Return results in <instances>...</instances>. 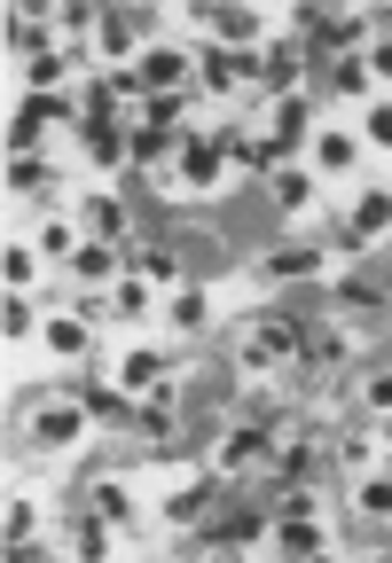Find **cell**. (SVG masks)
Instances as JSON below:
<instances>
[{"label": "cell", "mask_w": 392, "mask_h": 563, "mask_svg": "<svg viewBox=\"0 0 392 563\" xmlns=\"http://www.w3.org/2000/svg\"><path fill=\"white\" fill-rule=\"evenodd\" d=\"M95 509H102L110 525H126V517H134V501H126V485H118V477H102V485H95Z\"/></svg>", "instance_id": "d6986e66"}, {"label": "cell", "mask_w": 392, "mask_h": 563, "mask_svg": "<svg viewBox=\"0 0 392 563\" xmlns=\"http://www.w3.org/2000/svg\"><path fill=\"white\" fill-rule=\"evenodd\" d=\"M173 321H181V329H205V298L181 290V298H173Z\"/></svg>", "instance_id": "f1b7e54d"}, {"label": "cell", "mask_w": 392, "mask_h": 563, "mask_svg": "<svg viewBox=\"0 0 392 563\" xmlns=\"http://www.w3.org/2000/svg\"><path fill=\"white\" fill-rule=\"evenodd\" d=\"M268 454H275V422H236L220 446V470H259Z\"/></svg>", "instance_id": "277c9868"}, {"label": "cell", "mask_w": 392, "mask_h": 563, "mask_svg": "<svg viewBox=\"0 0 392 563\" xmlns=\"http://www.w3.org/2000/svg\"><path fill=\"white\" fill-rule=\"evenodd\" d=\"M40 251H55V258H72V251H79V235H72V228H63V220H47V235H40Z\"/></svg>", "instance_id": "83f0119b"}, {"label": "cell", "mask_w": 392, "mask_h": 563, "mask_svg": "<svg viewBox=\"0 0 392 563\" xmlns=\"http://www.w3.org/2000/svg\"><path fill=\"white\" fill-rule=\"evenodd\" d=\"M384 228H392V188H369V196L353 203V228H338V251H346V258H361Z\"/></svg>", "instance_id": "7a4b0ae2"}, {"label": "cell", "mask_w": 392, "mask_h": 563, "mask_svg": "<svg viewBox=\"0 0 392 563\" xmlns=\"http://www.w3.org/2000/svg\"><path fill=\"white\" fill-rule=\"evenodd\" d=\"M87 220H95V243H110V235L126 228V211H118L110 196H87Z\"/></svg>", "instance_id": "ffe728a7"}, {"label": "cell", "mask_w": 392, "mask_h": 563, "mask_svg": "<svg viewBox=\"0 0 392 563\" xmlns=\"http://www.w3.org/2000/svg\"><path fill=\"white\" fill-rule=\"evenodd\" d=\"M306 563H338V555H306Z\"/></svg>", "instance_id": "e575fe53"}, {"label": "cell", "mask_w": 392, "mask_h": 563, "mask_svg": "<svg viewBox=\"0 0 392 563\" xmlns=\"http://www.w3.org/2000/svg\"><path fill=\"white\" fill-rule=\"evenodd\" d=\"M275 548L283 555H322V525L314 517H275Z\"/></svg>", "instance_id": "30bf717a"}, {"label": "cell", "mask_w": 392, "mask_h": 563, "mask_svg": "<svg viewBox=\"0 0 392 563\" xmlns=\"http://www.w3.org/2000/svg\"><path fill=\"white\" fill-rule=\"evenodd\" d=\"M79 431H87V407H79L72 391H63L55 407H40V415H32V446H72Z\"/></svg>", "instance_id": "3957f363"}, {"label": "cell", "mask_w": 392, "mask_h": 563, "mask_svg": "<svg viewBox=\"0 0 392 563\" xmlns=\"http://www.w3.org/2000/svg\"><path fill=\"white\" fill-rule=\"evenodd\" d=\"M314 266H322V251H314V243H283V251L268 258V274H283V282H298V274H314Z\"/></svg>", "instance_id": "4fadbf2b"}, {"label": "cell", "mask_w": 392, "mask_h": 563, "mask_svg": "<svg viewBox=\"0 0 392 563\" xmlns=\"http://www.w3.org/2000/svg\"><path fill=\"white\" fill-rule=\"evenodd\" d=\"M220 165H228V150H220L213 133H181V180H188V188H213Z\"/></svg>", "instance_id": "5b68a950"}, {"label": "cell", "mask_w": 392, "mask_h": 563, "mask_svg": "<svg viewBox=\"0 0 392 563\" xmlns=\"http://www.w3.org/2000/svg\"><path fill=\"white\" fill-rule=\"evenodd\" d=\"M63 70H72L63 55H32V70H24V79H32L40 95H55V87H63Z\"/></svg>", "instance_id": "7402d4cb"}, {"label": "cell", "mask_w": 392, "mask_h": 563, "mask_svg": "<svg viewBox=\"0 0 392 563\" xmlns=\"http://www.w3.org/2000/svg\"><path fill=\"white\" fill-rule=\"evenodd\" d=\"M306 196H314L306 173H283V180H275V203H283V211H306Z\"/></svg>", "instance_id": "cb8c5ba5"}, {"label": "cell", "mask_w": 392, "mask_h": 563, "mask_svg": "<svg viewBox=\"0 0 392 563\" xmlns=\"http://www.w3.org/2000/svg\"><path fill=\"white\" fill-rule=\"evenodd\" d=\"M9 188H47V165L40 157H9Z\"/></svg>", "instance_id": "484cf974"}, {"label": "cell", "mask_w": 392, "mask_h": 563, "mask_svg": "<svg viewBox=\"0 0 392 563\" xmlns=\"http://www.w3.org/2000/svg\"><path fill=\"white\" fill-rule=\"evenodd\" d=\"M118 313H150V282H142V274L118 282Z\"/></svg>", "instance_id": "d4e9b609"}, {"label": "cell", "mask_w": 392, "mask_h": 563, "mask_svg": "<svg viewBox=\"0 0 392 563\" xmlns=\"http://www.w3.org/2000/svg\"><path fill=\"white\" fill-rule=\"evenodd\" d=\"M306 352V321L298 313H259V329L243 336V368H283Z\"/></svg>", "instance_id": "6da1fadb"}, {"label": "cell", "mask_w": 392, "mask_h": 563, "mask_svg": "<svg viewBox=\"0 0 392 563\" xmlns=\"http://www.w3.org/2000/svg\"><path fill=\"white\" fill-rule=\"evenodd\" d=\"M72 548H79L87 563H102V555H110V517H102V509H79V517H72Z\"/></svg>", "instance_id": "9c48e42d"}, {"label": "cell", "mask_w": 392, "mask_h": 563, "mask_svg": "<svg viewBox=\"0 0 392 563\" xmlns=\"http://www.w3.org/2000/svg\"><path fill=\"white\" fill-rule=\"evenodd\" d=\"M0 329H9V344H24V336L40 329V313H32V306H24V298L9 290V313H0Z\"/></svg>", "instance_id": "44dd1931"}, {"label": "cell", "mask_w": 392, "mask_h": 563, "mask_svg": "<svg viewBox=\"0 0 392 563\" xmlns=\"http://www.w3.org/2000/svg\"><path fill=\"white\" fill-rule=\"evenodd\" d=\"M213 32H220V40H259V16H243V9H220V16H213Z\"/></svg>", "instance_id": "603a6c76"}, {"label": "cell", "mask_w": 392, "mask_h": 563, "mask_svg": "<svg viewBox=\"0 0 392 563\" xmlns=\"http://www.w3.org/2000/svg\"><path fill=\"white\" fill-rule=\"evenodd\" d=\"M330 306H346V313H384V290H377V282H338Z\"/></svg>", "instance_id": "5bb4252c"}, {"label": "cell", "mask_w": 392, "mask_h": 563, "mask_svg": "<svg viewBox=\"0 0 392 563\" xmlns=\"http://www.w3.org/2000/svg\"><path fill=\"white\" fill-rule=\"evenodd\" d=\"M369 141H377V150H392V102L369 110Z\"/></svg>", "instance_id": "4dcf8cb0"}, {"label": "cell", "mask_w": 392, "mask_h": 563, "mask_svg": "<svg viewBox=\"0 0 392 563\" xmlns=\"http://www.w3.org/2000/svg\"><path fill=\"white\" fill-rule=\"evenodd\" d=\"M134 274H150V282H181V251H173V243H142V251H134Z\"/></svg>", "instance_id": "7c38bea8"}, {"label": "cell", "mask_w": 392, "mask_h": 563, "mask_svg": "<svg viewBox=\"0 0 392 563\" xmlns=\"http://www.w3.org/2000/svg\"><path fill=\"white\" fill-rule=\"evenodd\" d=\"M110 266H118V251H110V243H79V258H72V274H79V282H102Z\"/></svg>", "instance_id": "e0dca14e"}, {"label": "cell", "mask_w": 392, "mask_h": 563, "mask_svg": "<svg viewBox=\"0 0 392 563\" xmlns=\"http://www.w3.org/2000/svg\"><path fill=\"white\" fill-rule=\"evenodd\" d=\"M369 407H384V415H392V368H377V376H369Z\"/></svg>", "instance_id": "1f68e13d"}, {"label": "cell", "mask_w": 392, "mask_h": 563, "mask_svg": "<svg viewBox=\"0 0 392 563\" xmlns=\"http://www.w3.org/2000/svg\"><path fill=\"white\" fill-rule=\"evenodd\" d=\"M338 95H369V63H361V55L338 63Z\"/></svg>", "instance_id": "4316f807"}, {"label": "cell", "mask_w": 392, "mask_h": 563, "mask_svg": "<svg viewBox=\"0 0 392 563\" xmlns=\"http://www.w3.org/2000/svg\"><path fill=\"white\" fill-rule=\"evenodd\" d=\"M361 63H369V79H377V70H384V79H392V40H384V47H369Z\"/></svg>", "instance_id": "d6a6232c"}, {"label": "cell", "mask_w": 392, "mask_h": 563, "mask_svg": "<svg viewBox=\"0 0 392 563\" xmlns=\"http://www.w3.org/2000/svg\"><path fill=\"white\" fill-rule=\"evenodd\" d=\"M314 157H322V173H353V141H346V133H322Z\"/></svg>", "instance_id": "ac0fdd59"}, {"label": "cell", "mask_w": 392, "mask_h": 563, "mask_svg": "<svg viewBox=\"0 0 392 563\" xmlns=\"http://www.w3.org/2000/svg\"><path fill=\"white\" fill-rule=\"evenodd\" d=\"M353 517H392V477H361V493H353Z\"/></svg>", "instance_id": "2e32d148"}, {"label": "cell", "mask_w": 392, "mask_h": 563, "mask_svg": "<svg viewBox=\"0 0 392 563\" xmlns=\"http://www.w3.org/2000/svg\"><path fill=\"white\" fill-rule=\"evenodd\" d=\"M95 40H102V55H110V63H118V55H126V47H134V16H126V9H110V16H102V24H95Z\"/></svg>", "instance_id": "9a60e30c"}, {"label": "cell", "mask_w": 392, "mask_h": 563, "mask_svg": "<svg viewBox=\"0 0 392 563\" xmlns=\"http://www.w3.org/2000/svg\"><path fill=\"white\" fill-rule=\"evenodd\" d=\"M0 266H9V290H24V282H32V251H17V243H9V258H0Z\"/></svg>", "instance_id": "f546056e"}, {"label": "cell", "mask_w": 392, "mask_h": 563, "mask_svg": "<svg viewBox=\"0 0 392 563\" xmlns=\"http://www.w3.org/2000/svg\"><path fill=\"white\" fill-rule=\"evenodd\" d=\"M40 336H47V352H55V361H79V352H87V321H72V313H55Z\"/></svg>", "instance_id": "8fae6325"}, {"label": "cell", "mask_w": 392, "mask_h": 563, "mask_svg": "<svg viewBox=\"0 0 392 563\" xmlns=\"http://www.w3.org/2000/svg\"><path fill=\"white\" fill-rule=\"evenodd\" d=\"M157 376H165V361H157V352H126V361H118L126 399H150V391H157Z\"/></svg>", "instance_id": "ba28073f"}, {"label": "cell", "mask_w": 392, "mask_h": 563, "mask_svg": "<svg viewBox=\"0 0 392 563\" xmlns=\"http://www.w3.org/2000/svg\"><path fill=\"white\" fill-rule=\"evenodd\" d=\"M205 563H243V555H228V548H220V555H205Z\"/></svg>", "instance_id": "836d02e7"}, {"label": "cell", "mask_w": 392, "mask_h": 563, "mask_svg": "<svg viewBox=\"0 0 392 563\" xmlns=\"http://www.w3.org/2000/svg\"><path fill=\"white\" fill-rule=\"evenodd\" d=\"M377 563H392V548H384V555H377Z\"/></svg>", "instance_id": "d590c367"}, {"label": "cell", "mask_w": 392, "mask_h": 563, "mask_svg": "<svg viewBox=\"0 0 392 563\" xmlns=\"http://www.w3.org/2000/svg\"><path fill=\"white\" fill-rule=\"evenodd\" d=\"M134 70H142L150 95H181V87H188V55H181V47H150Z\"/></svg>", "instance_id": "8992f818"}, {"label": "cell", "mask_w": 392, "mask_h": 563, "mask_svg": "<svg viewBox=\"0 0 392 563\" xmlns=\"http://www.w3.org/2000/svg\"><path fill=\"white\" fill-rule=\"evenodd\" d=\"M213 501H220V477H188V485H173L165 517H173V525H196V517H205Z\"/></svg>", "instance_id": "52a82bcc"}]
</instances>
